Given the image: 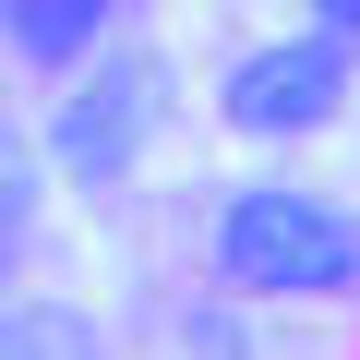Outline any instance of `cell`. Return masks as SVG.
Returning a JSON list of instances; mask_svg holds the SVG:
<instances>
[{
  "instance_id": "cell-1",
  "label": "cell",
  "mask_w": 360,
  "mask_h": 360,
  "mask_svg": "<svg viewBox=\"0 0 360 360\" xmlns=\"http://www.w3.org/2000/svg\"><path fill=\"white\" fill-rule=\"evenodd\" d=\"M205 252H217V288H240V300H348L360 288V217L300 193V180H240Z\"/></svg>"
},
{
  "instance_id": "cell-2",
  "label": "cell",
  "mask_w": 360,
  "mask_h": 360,
  "mask_svg": "<svg viewBox=\"0 0 360 360\" xmlns=\"http://www.w3.org/2000/svg\"><path fill=\"white\" fill-rule=\"evenodd\" d=\"M168 120V60L156 49H108L60 108H49V168L84 180V193H108V180H132V156L156 144Z\"/></svg>"
},
{
  "instance_id": "cell-3",
  "label": "cell",
  "mask_w": 360,
  "mask_h": 360,
  "mask_svg": "<svg viewBox=\"0 0 360 360\" xmlns=\"http://www.w3.org/2000/svg\"><path fill=\"white\" fill-rule=\"evenodd\" d=\"M336 108H348V49H324V37H264L217 72V120L252 132V144H300Z\"/></svg>"
},
{
  "instance_id": "cell-4",
  "label": "cell",
  "mask_w": 360,
  "mask_h": 360,
  "mask_svg": "<svg viewBox=\"0 0 360 360\" xmlns=\"http://www.w3.org/2000/svg\"><path fill=\"white\" fill-rule=\"evenodd\" d=\"M108 25H120L108 0H13V13H0V37H13L25 72H72V60H96Z\"/></svg>"
},
{
  "instance_id": "cell-5",
  "label": "cell",
  "mask_w": 360,
  "mask_h": 360,
  "mask_svg": "<svg viewBox=\"0 0 360 360\" xmlns=\"http://www.w3.org/2000/svg\"><path fill=\"white\" fill-rule=\"evenodd\" d=\"M0 360H96V324H84L72 300H25L13 336H0Z\"/></svg>"
},
{
  "instance_id": "cell-6",
  "label": "cell",
  "mask_w": 360,
  "mask_h": 360,
  "mask_svg": "<svg viewBox=\"0 0 360 360\" xmlns=\"http://www.w3.org/2000/svg\"><path fill=\"white\" fill-rule=\"evenodd\" d=\"M300 37H324V49H348V60H360V0H324V13H300Z\"/></svg>"
}]
</instances>
